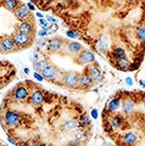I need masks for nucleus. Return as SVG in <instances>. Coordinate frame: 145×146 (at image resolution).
<instances>
[{
    "label": "nucleus",
    "instance_id": "obj_1",
    "mask_svg": "<svg viewBox=\"0 0 145 146\" xmlns=\"http://www.w3.org/2000/svg\"><path fill=\"white\" fill-rule=\"evenodd\" d=\"M12 39L15 44L17 50H21V49H26L28 47H30L32 45L33 38L31 35H26V34L19 33V32H15L12 35Z\"/></svg>",
    "mask_w": 145,
    "mask_h": 146
},
{
    "label": "nucleus",
    "instance_id": "obj_2",
    "mask_svg": "<svg viewBox=\"0 0 145 146\" xmlns=\"http://www.w3.org/2000/svg\"><path fill=\"white\" fill-rule=\"evenodd\" d=\"M78 76H79V74L77 72H67L63 76L62 84L68 88H78Z\"/></svg>",
    "mask_w": 145,
    "mask_h": 146
},
{
    "label": "nucleus",
    "instance_id": "obj_3",
    "mask_svg": "<svg viewBox=\"0 0 145 146\" xmlns=\"http://www.w3.org/2000/svg\"><path fill=\"white\" fill-rule=\"evenodd\" d=\"M94 59H95V56H94V54L93 52L89 51V50H85V49H83L81 52L78 53V56H77V59H76V63L78 65H90L94 63Z\"/></svg>",
    "mask_w": 145,
    "mask_h": 146
},
{
    "label": "nucleus",
    "instance_id": "obj_4",
    "mask_svg": "<svg viewBox=\"0 0 145 146\" xmlns=\"http://www.w3.org/2000/svg\"><path fill=\"white\" fill-rule=\"evenodd\" d=\"M87 73L89 75L90 79L92 81V83H100L103 81V75H102L100 67L94 63L90 64L87 67Z\"/></svg>",
    "mask_w": 145,
    "mask_h": 146
},
{
    "label": "nucleus",
    "instance_id": "obj_5",
    "mask_svg": "<svg viewBox=\"0 0 145 146\" xmlns=\"http://www.w3.org/2000/svg\"><path fill=\"white\" fill-rule=\"evenodd\" d=\"M0 47H1L2 53H11L17 51V48H16L12 37H9V36H4V37L0 38Z\"/></svg>",
    "mask_w": 145,
    "mask_h": 146
},
{
    "label": "nucleus",
    "instance_id": "obj_6",
    "mask_svg": "<svg viewBox=\"0 0 145 146\" xmlns=\"http://www.w3.org/2000/svg\"><path fill=\"white\" fill-rule=\"evenodd\" d=\"M4 123L7 124L10 127L16 126L20 121V116L17 111H13V110H8L7 112L4 113L3 116Z\"/></svg>",
    "mask_w": 145,
    "mask_h": 146
},
{
    "label": "nucleus",
    "instance_id": "obj_7",
    "mask_svg": "<svg viewBox=\"0 0 145 146\" xmlns=\"http://www.w3.org/2000/svg\"><path fill=\"white\" fill-rule=\"evenodd\" d=\"M14 12H15L17 18H18L21 22H23V21H29V18L31 17V12H30V10L28 9V7H26V4L20 3V5H19Z\"/></svg>",
    "mask_w": 145,
    "mask_h": 146
},
{
    "label": "nucleus",
    "instance_id": "obj_8",
    "mask_svg": "<svg viewBox=\"0 0 145 146\" xmlns=\"http://www.w3.org/2000/svg\"><path fill=\"white\" fill-rule=\"evenodd\" d=\"M64 44H65V41L63 38L54 37L48 40L47 46H48V50L50 52H58L60 49L63 48Z\"/></svg>",
    "mask_w": 145,
    "mask_h": 146
},
{
    "label": "nucleus",
    "instance_id": "obj_9",
    "mask_svg": "<svg viewBox=\"0 0 145 146\" xmlns=\"http://www.w3.org/2000/svg\"><path fill=\"white\" fill-rule=\"evenodd\" d=\"M29 95V90L26 86H18L13 91V97L16 101H24Z\"/></svg>",
    "mask_w": 145,
    "mask_h": 146
},
{
    "label": "nucleus",
    "instance_id": "obj_10",
    "mask_svg": "<svg viewBox=\"0 0 145 146\" xmlns=\"http://www.w3.org/2000/svg\"><path fill=\"white\" fill-rule=\"evenodd\" d=\"M57 68L52 64H49L47 67L41 71V76L44 77V79H55L56 74H57Z\"/></svg>",
    "mask_w": 145,
    "mask_h": 146
},
{
    "label": "nucleus",
    "instance_id": "obj_11",
    "mask_svg": "<svg viewBox=\"0 0 145 146\" xmlns=\"http://www.w3.org/2000/svg\"><path fill=\"white\" fill-rule=\"evenodd\" d=\"M92 85V81L90 79L87 71H84L78 76V88L81 89H87Z\"/></svg>",
    "mask_w": 145,
    "mask_h": 146
},
{
    "label": "nucleus",
    "instance_id": "obj_12",
    "mask_svg": "<svg viewBox=\"0 0 145 146\" xmlns=\"http://www.w3.org/2000/svg\"><path fill=\"white\" fill-rule=\"evenodd\" d=\"M33 31V24L30 21H23V22H20L17 26V32H19V33L26 34V35L32 36Z\"/></svg>",
    "mask_w": 145,
    "mask_h": 146
},
{
    "label": "nucleus",
    "instance_id": "obj_13",
    "mask_svg": "<svg viewBox=\"0 0 145 146\" xmlns=\"http://www.w3.org/2000/svg\"><path fill=\"white\" fill-rule=\"evenodd\" d=\"M30 102L33 105H40L44 102V94L40 90H34L30 95Z\"/></svg>",
    "mask_w": 145,
    "mask_h": 146
},
{
    "label": "nucleus",
    "instance_id": "obj_14",
    "mask_svg": "<svg viewBox=\"0 0 145 146\" xmlns=\"http://www.w3.org/2000/svg\"><path fill=\"white\" fill-rule=\"evenodd\" d=\"M122 108H123V111L126 113V114L132 113L134 109V102L131 98H126L125 101L123 102Z\"/></svg>",
    "mask_w": 145,
    "mask_h": 146
},
{
    "label": "nucleus",
    "instance_id": "obj_15",
    "mask_svg": "<svg viewBox=\"0 0 145 146\" xmlns=\"http://www.w3.org/2000/svg\"><path fill=\"white\" fill-rule=\"evenodd\" d=\"M83 46L79 44V42H76V41H73V42H69L67 45V50L71 54H78L83 50Z\"/></svg>",
    "mask_w": 145,
    "mask_h": 146
},
{
    "label": "nucleus",
    "instance_id": "obj_16",
    "mask_svg": "<svg viewBox=\"0 0 145 146\" xmlns=\"http://www.w3.org/2000/svg\"><path fill=\"white\" fill-rule=\"evenodd\" d=\"M2 5H3L7 10L15 11L16 9L20 5V1H17V0H7V1H3V2H2Z\"/></svg>",
    "mask_w": 145,
    "mask_h": 146
},
{
    "label": "nucleus",
    "instance_id": "obj_17",
    "mask_svg": "<svg viewBox=\"0 0 145 146\" xmlns=\"http://www.w3.org/2000/svg\"><path fill=\"white\" fill-rule=\"evenodd\" d=\"M123 141L126 144H134V143H137L139 141V137L134 132H127L126 135H124Z\"/></svg>",
    "mask_w": 145,
    "mask_h": 146
},
{
    "label": "nucleus",
    "instance_id": "obj_18",
    "mask_svg": "<svg viewBox=\"0 0 145 146\" xmlns=\"http://www.w3.org/2000/svg\"><path fill=\"white\" fill-rule=\"evenodd\" d=\"M48 65H49L48 60L41 59V60H36V61H35V63L33 64V67L35 68L36 70H37L36 72H38V73H39V72L42 71V70H44V69H45V68L47 67Z\"/></svg>",
    "mask_w": 145,
    "mask_h": 146
},
{
    "label": "nucleus",
    "instance_id": "obj_19",
    "mask_svg": "<svg viewBox=\"0 0 145 146\" xmlns=\"http://www.w3.org/2000/svg\"><path fill=\"white\" fill-rule=\"evenodd\" d=\"M121 107V100L120 98H113L108 103V110L109 111H115Z\"/></svg>",
    "mask_w": 145,
    "mask_h": 146
},
{
    "label": "nucleus",
    "instance_id": "obj_20",
    "mask_svg": "<svg viewBox=\"0 0 145 146\" xmlns=\"http://www.w3.org/2000/svg\"><path fill=\"white\" fill-rule=\"evenodd\" d=\"M78 127V122L75 120H68L66 121L65 123H64V128H65V130H74L75 128Z\"/></svg>",
    "mask_w": 145,
    "mask_h": 146
},
{
    "label": "nucleus",
    "instance_id": "obj_21",
    "mask_svg": "<svg viewBox=\"0 0 145 146\" xmlns=\"http://www.w3.org/2000/svg\"><path fill=\"white\" fill-rule=\"evenodd\" d=\"M112 55L117 58V59H121V58H124L126 53L123 50L122 48H115L113 51H112Z\"/></svg>",
    "mask_w": 145,
    "mask_h": 146
},
{
    "label": "nucleus",
    "instance_id": "obj_22",
    "mask_svg": "<svg viewBox=\"0 0 145 146\" xmlns=\"http://www.w3.org/2000/svg\"><path fill=\"white\" fill-rule=\"evenodd\" d=\"M122 118L119 116H115L113 118H111L110 119V123H111V125L113 126V127L115 128H119L121 127V125H122Z\"/></svg>",
    "mask_w": 145,
    "mask_h": 146
},
{
    "label": "nucleus",
    "instance_id": "obj_23",
    "mask_svg": "<svg viewBox=\"0 0 145 146\" xmlns=\"http://www.w3.org/2000/svg\"><path fill=\"white\" fill-rule=\"evenodd\" d=\"M118 65H119L120 69H122V70H125L127 68H129V66H130L129 61H128V59H127L126 57L121 58V59H118Z\"/></svg>",
    "mask_w": 145,
    "mask_h": 146
},
{
    "label": "nucleus",
    "instance_id": "obj_24",
    "mask_svg": "<svg viewBox=\"0 0 145 146\" xmlns=\"http://www.w3.org/2000/svg\"><path fill=\"white\" fill-rule=\"evenodd\" d=\"M107 46H108V42L104 38V39H101L100 42L97 44V49H99V51L104 52V51H106V49H107Z\"/></svg>",
    "mask_w": 145,
    "mask_h": 146
},
{
    "label": "nucleus",
    "instance_id": "obj_25",
    "mask_svg": "<svg viewBox=\"0 0 145 146\" xmlns=\"http://www.w3.org/2000/svg\"><path fill=\"white\" fill-rule=\"evenodd\" d=\"M137 36H138V38H139L140 40H144V39H145V28L141 26V28H139V29H138Z\"/></svg>",
    "mask_w": 145,
    "mask_h": 146
},
{
    "label": "nucleus",
    "instance_id": "obj_26",
    "mask_svg": "<svg viewBox=\"0 0 145 146\" xmlns=\"http://www.w3.org/2000/svg\"><path fill=\"white\" fill-rule=\"evenodd\" d=\"M85 139H86V135H84V132H82V131H78L77 133L75 135V140L76 141L83 142V141H85Z\"/></svg>",
    "mask_w": 145,
    "mask_h": 146
},
{
    "label": "nucleus",
    "instance_id": "obj_27",
    "mask_svg": "<svg viewBox=\"0 0 145 146\" xmlns=\"http://www.w3.org/2000/svg\"><path fill=\"white\" fill-rule=\"evenodd\" d=\"M81 123L84 125V126H87V125H89L90 124V120H89V118L86 116H82V118H81Z\"/></svg>",
    "mask_w": 145,
    "mask_h": 146
},
{
    "label": "nucleus",
    "instance_id": "obj_28",
    "mask_svg": "<svg viewBox=\"0 0 145 146\" xmlns=\"http://www.w3.org/2000/svg\"><path fill=\"white\" fill-rule=\"evenodd\" d=\"M67 36L68 37H71V38H76L77 37V33L74 32V31H67Z\"/></svg>",
    "mask_w": 145,
    "mask_h": 146
},
{
    "label": "nucleus",
    "instance_id": "obj_29",
    "mask_svg": "<svg viewBox=\"0 0 145 146\" xmlns=\"http://www.w3.org/2000/svg\"><path fill=\"white\" fill-rule=\"evenodd\" d=\"M34 77H35V79H37L38 82H42V81H44V77H42V76H41V74L40 73H38V72H34Z\"/></svg>",
    "mask_w": 145,
    "mask_h": 146
},
{
    "label": "nucleus",
    "instance_id": "obj_30",
    "mask_svg": "<svg viewBox=\"0 0 145 146\" xmlns=\"http://www.w3.org/2000/svg\"><path fill=\"white\" fill-rule=\"evenodd\" d=\"M91 116L94 120H97V118H99V114H97V109H93L92 111H91Z\"/></svg>",
    "mask_w": 145,
    "mask_h": 146
},
{
    "label": "nucleus",
    "instance_id": "obj_31",
    "mask_svg": "<svg viewBox=\"0 0 145 146\" xmlns=\"http://www.w3.org/2000/svg\"><path fill=\"white\" fill-rule=\"evenodd\" d=\"M125 83H126L128 86H132V85H134V82H132L131 77H126V79H125Z\"/></svg>",
    "mask_w": 145,
    "mask_h": 146
},
{
    "label": "nucleus",
    "instance_id": "obj_32",
    "mask_svg": "<svg viewBox=\"0 0 145 146\" xmlns=\"http://www.w3.org/2000/svg\"><path fill=\"white\" fill-rule=\"evenodd\" d=\"M26 7H28V9H29L30 11H34V10H35V7L32 4V2H28V3H26Z\"/></svg>",
    "mask_w": 145,
    "mask_h": 146
},
{
    "label": "nucleus",
    "instance_id": "obj_33",
    "mask_svg": "<svg viewBox=\"0 0 145 146\" xmlns=\"http://www.w3.org/2000/svg\"><path fill=\"white\" fill-rule=\"evenodd\" d=\"M47 32H46V31H44V30H41V31H39V33H38V36H39V37L40 38H42V37H45L46 35H47Z\"/></svg>",
    "mask_w": 145,
    "mask_h": 146
},
{
    "label": "nucleus",
    "instance_id": "obj_34",
    "mask_svg": "<svg viewBox=\"0 0 145 146\" xmlns=\"http://www.w3.org/2000/svg\"><path fill=\"white\" fill-rule=\"evenodd\" d=\"M47 42H48V41H46V40H41V39H40V40H38V41H37V44H38V45H39V46H40V47H44V46H45L46 44H47Z\"/></svg>",
    "mask_w": 145,
    "mask_h": 146
},
{
    "label": "nucleus",
    "instance_id": "obj_35",
    "mask_svg": "<svg viewBox=\"0 0 145 146\" xmlns=\"http://www.w3.org/2000/svg\"><path fill=\"white\" fill-rule=\"evenodd\" d=\"M47 18H48V21H50V22H54V23L56 22V19H54L53 17H51V16H48Z\"/></svg>",
    "mask_w": 145,
    "mask_h": 146
},
{
    "label": "nucleus",
    "instance_id": "obj_36",
    "mask_svg": "<svg viewBox=\"0 0 145 146\" xmlns=\"http://www.w3.org/2000/svg\"><path fill=\"white\" fill-rule=\"evenodd\" d=\"M39 21H40L41 24H44V26H47V24H48V23H47V21H46V20L44 18L39 19Z\"/></svg>",
    "mask_w": 145,
    "mask_h": 146
},
{
    "label": "nucleus",
    "instance_id": "obj_37",
    "mask_svg": "<svg viewBox=\"0 0 145 146\" xmlns=\"http://www.w3.org/2000/svg\"><path fill=\"white\" fill-rule=\"evenodd\" d=\"M36 16H37V17H39V18H44V15H42V14H41V13H39V12H37V13H36Z\"/></svg>",
    "mask_w": 145,
    "mask_h": 146
},
{
    "label": "nucleus",
    "instance_id": "obj_38",
    "mask_svg": "<svg viewBox=\"0 0 145 146\" xmlns=\"http://www.w3.org/2000/svg\"><path fill=\"white\" fill-rule=\"evenodd\" d=\"M23 71H24L26 74H29V73H30V69H29V68H24V70H23Z\"/></svg>",
    "mask_w": 145,
    "mask_h": 146
},
{
    "label": "nucleus",
    "instance_id": "obj_39",
    "mask_svg": "<svg viewBox=\"0 0 145 146\" xmlns=\"http://www.w3.org/2000/svg\"><path fill=\"white\" fill-rule=\"evenodd\" d=\"M140 85H141V87H145V83L143 81H140Z\"/></svg>",
    "mask_w": 145,
    "mask_h": 146
},
{
    "label": "nucleus",
    "instance_id": "obj_40",
    "mask_svg": "<svg viewBox=\"0 0 145 146\" xmlns=\"http://www.w3.org/2000/svg\"><path fill=\"white\" fill-rule=\"evenodd\" d=\"M8 140H9V142H10V143H12V144H15V142H14L11 138H8Z\"/></svg>",
    "mask_w": 145,
    "mask_h": 146
},
{
    "label": "nucleus",
    "instance_id": "obj_41",
    "mask_svg": "<svg viewBox=\"0 0 145 146\" xmlns=\"http://www.w3.org/2000/svg\"><path fill=\"white\" fill-rule=\"evenodd\" d=\"M0 53H2V50H1V47H0Z\"/></svg>",
    "mask_w": 145,
    "mask_h": 146
}]
</instances>
